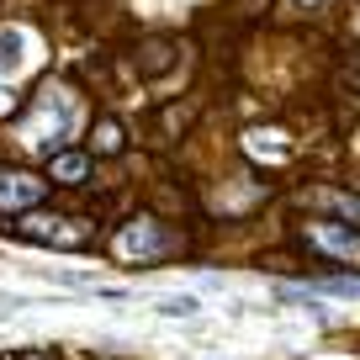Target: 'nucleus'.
<instances>
[{"instance_id": "obj_1", "label": "nucleus", "mask_w": 360, "mask_h": 360, "mask_svg": "<svg viewBox=\"0 0 360 360\" xmlns=\"http://www.w3.org/2000/svg\"><path fill=\"white\" fill-rule=\"evenodd\" d=\"M117 249H122V259H133V265H154V259L169 255V233L154 217H133V223L117 233Z\"/></svg>"}, {"instance_id": "obj_2", "label": "nucleus", "mask_w": 360, "mask_h": 360, "mask_svg": "<svg viewBox=\"0 0 360 360\" xmlns=\"http://www.w3.org/2000/svg\"><path fill=\"white\" fill-rule=\"evenodd\" d=\"M307 244L313 249H323L328 259H339V265H360V233L355 228H345V223H307Z\"/></svg>"}, {"instance_id": "obj_5", "label": "nucleus", "mask_w": 360, "mask_h": 360, "mask_svg": "<svg viewBox=\"0 0 360 360\" xmlns=\"http://www.w3.org/2000/svg\"><path fill=\"white\" fill-rule=\"evenodd\" d=\"M43 196V180L37 175H0V207H27Z\"/></svg>"}, {"instance_id": "obj_9", "label": "nucleus", "mask_w": 360, "mask_h": 360, "mask_svg": "<svg viewBox=\"0 0 360 360\" xmlns=\"http://www.w3.org/2000/svg\"><path fill=\"white\" fill-rule=\"evenodd\" d=\"M159 313H165V318H191V313H196V297H165V302H159Z\"/></svg>"}, {"instance_id": "obj_3", "label": "nucleus", "mask_w": 360, "mask_h": 360, "mask_svg": "<svg viewBox=\"0 0 360 360\" xmlns=\"http://www.w3.org/2000/svg\"><path fill=\"white\" fill-rule=\"evenodd\" d=\"M69 127H75V106H69L64 96H43V112H37V122L27 127V133H32L37 148H58L69 138Z\"/></svg>"}, {"instance_id": "obj_4", "label": "nucleus", "mask_w": 360, "mask_h": 360, "mask_svg": "<svg viewBox=\"0 0 360 360\" xmlns=\"http://www.w3.org/2000/svg\"><path fill=\"white\" fill-rule=\"evenodd\" d=\"M16 233H22V238H48V244H85V228H79V223H64L58 212L27 217V223H16Z\"/></svg>"}, {"instance_id": "obj_11", "label": "nucleus", "mask_w": 360, "mask_h": 360, "mask_svg": "<svg viewBox=\"0 0 360 360\" xmlns=\"http://www.w3.org/2000/svg\"><path fill=\"white\" fill-rule=\"evenodd\" d=\"M355 85H360V69H355Z\"/></svg>"}, {"instance_id": "obj_8", "label": "nucleus", "mask_w": 360, "mask_h": 360, "mask_svg": "<svg viewBox=\"0 0 360 360\" xmlns=\"http://www.w3.org/2000/svg\"><path fill=\"white\" fill-rule=\"evenodd\" d=\"M313 202H328V207H339V212H349V223H360V202L345 196V191H313Z\"/></svg>"}, {"instance_id": "obj_6", "label": "nucleus", "mask_w": 360, "mask_h": 360, "mask_svg": "<svg viewBox=\"0 0 360 360\" xmlns=\"http://www.w3.org/2000/svg\"><path fill=\"white\" fill-rule=\"evenodd\" d=\"M22 64H27V32L22 27H0V69L16 75Z\"/></svg>"}, {"instance_id": "obj_7", "label": "nucleus", "mask_w": 360, "mask_h": 360, "mask_svg": "<svg viewBox=\"0 0 360 360\" xmlns=\"http://www.w3.org/2000/svg\"><path fill=\"white\" fill-rule=\"evenodd\" d=\"M85 169H90V159H85V154H58V159H53V180H64V186L85 180Z\"/></svg>"}, {"instance_id": "obj_10", "label": "nucleus", "mask_w": 360, "mask_h": 360, "mask_svg": "<svg viewBox=\"0 0 360 360\" xmlns=\"http://www.w3.org/2000/svg\"><path fill=\"white\" fill-rule=\"evenodd\" d=\"M96 148H101V154H117V148H122V133H117V122H101V127H96Z\"/></svg>"}]
</instances>
